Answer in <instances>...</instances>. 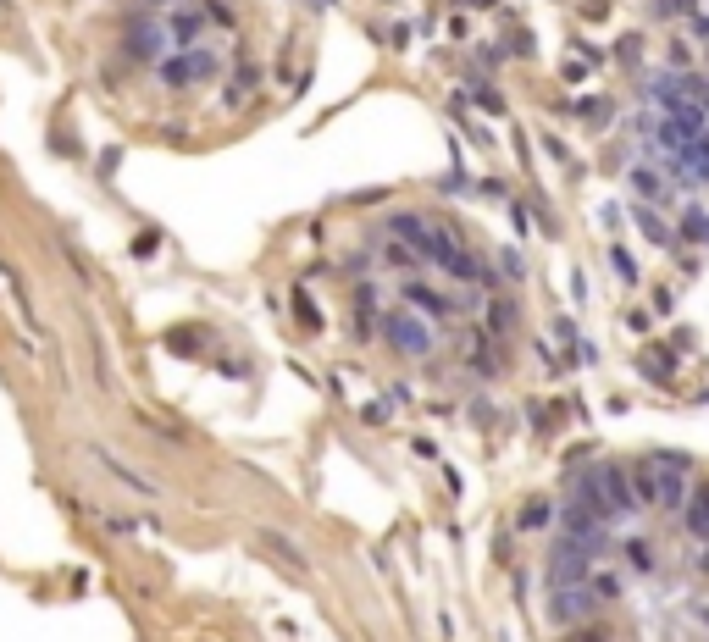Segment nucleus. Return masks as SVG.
I'll list each match as a JSON object with an SVG mask.
<instances>
[{
    "instance_id": "0eeeda50",
    "label": "nucleus",
    "mask_w": 709,
    "mask_h": 642,
    "mask_svg": "<svg viewBox=\"0 0 709 642\" xmlns=\"http://www.w3.org/2000/svg\"><path fill=\"white\" fill-rule=\"evenodd\" d=\"M632 493L643 510H654V465L649 460H632Z\"/></svg>"
},
{
    "instance_id": "6e6552de",
    "label": "nucleus",
    "mask_w": 709,
    "mask_h": 642,
    "mask_svg": "<svg viewBox=\"0 0 709 642\" xmlns=\"http://www.w3.org/2000/svg\"><path fill=\"white\" fill-rule=\"evenodd\" d=\"M632 222L643 227V238H649V244H671V227H665L654 211H643V205H637V211H632Z\"/></svg>"
},
{
    "instance_id": "f03ea898",
    "label": "nucleus",
    "mask_w": 709,
    "mask_h": 642,
    "mask_svg": "<svg viewBox=\"0 0 709 642\" xmlns=\"http://www.w3.org/2000/svg\"><path fill=\"white\" fill-rule=\"evenodd\" d=\"M593 609H599V593H593V582H554L549 615L560 620V626H577V620H588Z\"/></svg>"
},
{
    "instance_id": "ddd939ff",
    "label": "nucleus",
    "mask_w": 709,
    "mask_h": 642,
    "mask_svg": "<svg viewBox=\"0 0 709 642\" xmlns=\"http://www.w3.org/2000/svg\"><path fill=\"white\" fill-rule=\"evenodd\" d=\"M626 327H632V333H649L654 321H649V310H632V316H626Z\"/></svg>"
},
{
    "instance_id": "4468645a",
    "label": "nucleus",
    "mask_w": 709,
    "mask_h": 642,
    "mask_svg": "<svg viewBox=\"0 0 709 642\" xmlns=\"http://www.w3.org/2000/svg\"><path fill=\"white\" fill-rule=\"evenodd\" d=\"M698 405H709V388H704V393H698Z\"/></svg>"
},
{
    "instance_id": "f257e3e1",
    "label": "nucleus",
    "mask_w": 709,
    "mask_h": 642,
    "mask_svg": "<svg viewBox=\"0 0 709 642\" xmlns=\"http://www.w3.org/2000/svg\"><path fill=\"white\" fill-rule=\"evenodd\" d=\"M649 465H654V510H665V515H682L687 510V493H693V454H676V449H660V454H649Z\"/></svg>"
},
{
    "instance_id": "9d476101",
    "label": "nucleus",
    "mask_w": 709,
    "mask_h": 642,
    "mask_svg": "<svg viewBox=\"0 0 709 642\" xmlns=\"http://www.w3.org/2000/svg\"><path fill=\"white\" fill-rule=\"evenodd\" d=\"M626 543V559H632L637 571H654V548H649V537H621Z\"/></svg>"
},
{
    "instance_id": "39448f33",
    "label": "nucleus",
    "mask_w": 709,
    "mask_h": 642,
    "mask_svg": "<svg viewBox=\"0 0 709 642\" xmlns=\"http://www.w3.org/2000/svg\"><path fill=\"white\" fill-rule=\"evenodd\" d=\"M676 521H682L687 532L698 537V543H709V482H693V493H687V510L676 515Z\"/></svg>"
},
{
    "instance_id": "423d86ee",
    "label": "nucleus",
    "mask_w": 709,
    "mask_h": 642,
    "mask_svg": "<svg viewBox=\"0 0 709 642\" xmlns=\"http://www.w3.org/2000/svg\"><path fill=\"white\" fill-rule=\"evenodd\" d=\"M632 189H637V200H649V205L671 200V189H665V178H660V172H649V167H637V172H632Z\"/></svg>"
},
{
    "instance_id": "7ed1b4c3",
    "label": "nucleus",
    "mask_w": 709,
    "mask_h": 642,
    "mask_svg": "<svg viewBox=\"0 0 709 642\" xmlns=\"http://www.w3.org/2000/svg\"><path fill=\"white\" fill-rule=\"evenodd\" d=\"M604 488H610V526L632 521V515L643 510V504H637V493H632V465L604 460Z\"/></svg>"
},
{
    "instance_id": "1a4fd4ad",
    "label": "nucleus",
    "mask_w": 709,
    "mask_h": 642,
    "mask_svg": "<svg viewBox=\"0 0 709 642\" xmlns=\"http://www.w3.org/2000/svg\"><path fill=\"white\" fill-rule=\"evenodd\" d=\"M682 238H687V244H709V211H698V205H693V211L682 216Z\"/></svg>"
},
{
    "instance_id": "20e7f679",
    "label": "nucleus",
    "mask_w": 709,
    "mask_h": 642,
    "mask_svg": "<svg viewBox=\"0 0 709 642\" xmlns=\"http://www.w3.org/2000/svg\"><path fill=\"white\" fill-rule=\"evenodd\" d=\"M637 371H643L649 382H660V388H671V382H676V349L671 344L643 349V355H637Z\"/></svg>"
},
{
    "instance_id": "f8f14e48",
    "label": "nucleus",
    "mask_w": 709,
    "mask_h": 642,
    "mask_svg": "<svg viewBox=\"0 0 709 642\" xmlns=\"http://www.w3.org/2000/svg\"><path fill=\"white\" fill-rule=\"evenodd\" d=\"M671 349H687V355H693V349H698V338L687 333V327H676V333H671Z\"/></svg>"
},
{
    "instance_id": "9b49d317",
    "label": "nucleus",
    "mask_w": 709,
    "mask_h": 642,
    "mask_svg": "<svg viewBox=\"0 0 709 642\" xmlns=\"http://www.w3.org/2000/svg\"><path fill=\"white\" fill-rule=\"evenodd\" d=\"M615 272H621L626 283H637V266H632V255H626V250H615Z\"/></svg>"
}]
</instances>
